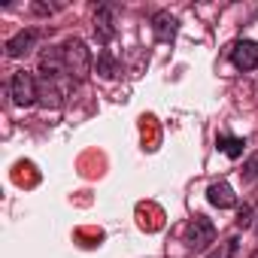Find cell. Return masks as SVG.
<instances>
[{
  "label": "cell",
  "instance_id": "1",
  "mask_svg": "<svg viewBox=\"0 0 258 258\" xmlns=\"http://www.w3.org/2000/svg\"><path fill=\"white\" fill-rule=\"evenodd\" d=\"M61 55H64L67 76H73V79H85V76H88V70H91V55H88V49H85L82 40L70 37V40L61 46Z\"/></svg>",
  "mask_w": 258,
  "mask_h": 258
},
{
  "label": "cell",
  "instance_id": "2",
  "mask_svg": "<svg viewBox=\"0 0 258 258\" xmlns=\"http://www.w3.org/2000/svg\"><path fill=\"white\" fill-rule=\"evenodd\" d=\"M10 97H13L16 106H31V103L40 97L34 73H28V70H16L13 79H10Z\"/></svg>",
  "mask_w": 258,
  "mask_h": 258
},
{
  "label": "cell",
  "instance_id": "3",
  "mask_svg": "<svg viewBox=\"0 0 258 258\" xmlns=\"http://www.w3.org/2000/svg\"><path fill=\"white\" fill-rule=\"evenodd\" d=\"M213 237H216V228H213V222H210L207 216H195V219L188 222L185 240H188V249H191V252L207 249V246L213 243Z\"/></svg>",
  "mask_w": 258,
  "mask_h": 258
},
{
  "label": "cell",
  "instance_id": "4",
  "mask_svg": "<svg viewBox=\"0 0 258 258\" xmlns=\"http://www.w3.org/2000/svg\"><path fill=\"white\" fill-rule=\"evenodd\" d=\"M231 64L237 67V70H255L258 67V43H252V40H240V43H234L231 46Z\"/></svg>",
  "mask_w": 258,
  "mask_h": 258
},
{
  "label": "cell",
  "instance_id": "5",
  "mask_svg": "<svg viewBox=\"0 0 258 258\" xmlns=\"http://www.w3.org/2000/svg\"><path fill=\"white\" fill-rule=\"evenodd\" d=\"M94 37L100 46L112 43L115 40V16H112V7H97L94 13Z\"/></svg>",
  "mask_w": 258,
  "mask_h": 258
},
{
  "label": "cell",
  "instance_id": "6",
  "mask_svg": "<svg viewBox=\"0 0 258 258\" xmlns=\"http://www.w3.org/2000/svg\"><path fill=\"white\" fill-rule=\"evenodd\" d=\"M176 31H179L176 16H170V13H164V10L152 16V34H155V40H158V43H173Z\"/></svg>",
  "mask_w": 258,
  "mask_h": 258
},
{
  "label": "cell",
  "instance_id": "7",
  "mask_svg": "<svg viewBox=\"0 0 258 258\" xmlns=\"http://www.w3.org/2000/svg\"><path fill=\"white\" fill-rule=\"evenodd\" d=\"M37 37H40V34H37L34 28H28V31H19V34H16L10 43H7V55H10V58H25V55L34 49Z\"/></svg>",
  "mask_w": 258,
  "mask_h": 258
},
{
  "label": "cell",
  "instance_id": "8",
  "mask_svg": "<svg viewBox=\"0 0 258 258\" xmlns=\"http://www.w3.org/2000/svg\"><path fill=\"white\" fill-rule=\"evenodd\" d=\"M207 201H210L213 207H219V210L237 207V195H234V188H231L228 182H213V185L207 188Z\"/></svg>",
  "mask_w": 258,
  "mask_h": 258
},
{
  "label": "cell",
  "instance_id": "9",
  "mask_svg": "<svg viewBox=\"0 0 258 258\" xmlns=\"http://www.w3.org/2000/svg\"><path fill=\"white\" fill-rule=\"evenodd\" d=\"M216 146H219V149H222L228 158H240V155H243V146H246V140H243V137H228V134H219Z\"/></svg>",
  "mask_w": 258,
  "mask_h": 258
},
{
  "label": "cell",
  "instance_id": "10",
  "mask_svg": "<svg viewBox=\"0 0 258 258\" xmlns=\"http://www.w3.org/2000/svg\"><path fill=\"white\" fill-rule=\"evenodd\" d=\"M97 73H100L103 79H112V76L118 73V61L112 58V52H106V49H103V52L97 55Z\"/></svg>",
  "mask_w": 258,
  "mask_h": 258
},
{
  "label": "cell",
  "instance_id": "11",
  "mask_svg": "<svg viewBox=\"0 0 258 258\" xmlns=\"http://www.w3.org/2000/svg\"><path fill=\"white\" fill-rule=\"evenodd\" d=\"M243 179H246V182H255V179H258V152H252V155L246 158V164H243Z\"/></svg>",
  "mask_w": 258,
  "mask_h": 258
},
{
  "label": "cell",
  "instance_id": "12",
  "mask_svg": "<svg viewBox=\"0 0 258 258\" xmlns=\"http://www.w3.org/2000/svg\"><path fill=\"white\" fill-rule=\"evenodd\" d=\"M234 225H237V228H249V225H252V207H249V204H243V207H240V213H237Z\"/></svg>",
  "mask_w": 258,
  "mask_h": 258
},
{
  "label": "cell",
  "instance_id": "13",
  "mask_svg": "<svg viewBox=\"0 0 258 258\" xmlns=\"http://www.w3.org/2000/svg\"><path fill=\"white\" fill-rule=\"evenodd\" d=\"M207 258H225V255H222V249H213V252H210Z\"/></svg>",
  "mask_w": 258,
  "mask_h": 258
},
{
  "label": "cell",
  "instance_id": "14",
  "mask_svg": "<svg viewBox=\"0 0 258 258\" xmlns=\"http://www.w3.org/2000/svg\"><path fill=\"white\" fill-rule=\"evenodd\" d=\"M255 234H258V225H255Z\"/></svg>",
  "mask_w": 258,
  "mask_h": 258
}]
</instances>
